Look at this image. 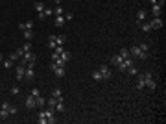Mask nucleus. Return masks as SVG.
I'll return each instance as SVG.
<instances>
[{"label": "nucleus", "instance_id": "obj_34", "mask_svg": "<svg viewBox=\"0 0 166 124\" xmlns=\"http://www.w3.org/2000/svg\"><path fill=\"white\" fill-rule=\"evenodd\" d=\"M22 50H24V52H30V50H31V45H30V41H26V45H22Z\"/></svg>", "mask_w": 166, "mask_h": 124}, {"label": "nucleus", "instance_id": "obj_14", "mask_svg": "<svg viewBox=\"0 0 166 124\" xmlns=\"http://www.w3.org/2000/svg\"><path fill=\"white\" fill-rule=\"evenodd\" d=\"M54 111H59V113H65V111H66V106H65V102H63V100H57V104H55Z\"/></svg>", "mask_w": 166, "mask_h": 124}, {"label": "nucleus", "instance_id": "obj_16", "mask_svg": "<svg viewBox=\"0 0 166 124\" xmlns=\"http://www.w3.org/2000/svg\"><path fill=\"white\" fill-rule=\"evenodd\" d=\"M65 24H66L65 15H57V17H55V26H57V28H63Z\"/></svg>", "mask_w": 166, "mask_h": 124}, {"label": "nucleus", "instance_id": "obj_18", "mask_svg": "<svg viewBox=\"0 0 166 124\" xmlns=\"http://www.w3.org/2000/svg\"><path fill=\"white\" fill-rule=\"evenodd\" d=\"M31 28H33V21L21 22V24H19V30H22V32H24V30H31Z\"/></svg>", "mask_w": 166, "mask_h": 124}, {"label": "nucleus", "instance_id": "obj_19", "mask_svg": "<svg viewBox=\"0 0 166 124\" xmlns=\"http://www.w3.org/2000/svg\"><path fill=\"white\" fill-rule=\"evenodd\" d=\"M137 76V89H144V74H135Z\"/></svg>", "mask_w": 166, "mask_h": 124}, {"label": "nucleus", "instance_id": "obj_29", "mask_svg": "<svg viewBox=\"0 0 166 124\" xmlns=\"http://www.w3.org/2000/svg\"><path fill=\"white\" fill-rule=\"evenodd\" d=\"M13 63H15V61L11 59V57H7V59H4V69H11V67H13Z\"/></svg>", "mask_w": 166, "mask_h": 124}, {"label": "nucleus", "instance_id": "obj_22", "mask_svg": "<svg viewBox=\"0 0 166 124\" xmlns=\"http://www.w3.org/2000/svg\"><path fill=\"white\" fill-rule=\"evenodd\" d=\"M54 41H55V45H65V41H66V37L65 35H54Z\"/></svg>", "mask_w": 166, "mask_h": 124}, {"label": "nucleus", "instance_id": "obj_24", "mask_svg": "<svg viewBox=\"0 0 166 124\" xmlns=\"http://www.w3.org/2000/svg\"><path fill=\"white\" fill-rule=\"evenodd\" d=\"M35 104H37V107H44V104H46V100L42 98L41 95L39 96H35Z\"/></svg>", "mask_w": 166, "mask_h": 124}, {"label": "nucleus", "instance_id": "obj_33", "mask_svg": "<svg viewBox=\"0 0 166 124\" xmlns=\"http://www.w3.org/2000/svg\"><path fill=\"white\" fill-rule=\"evenodd\" d=\"M15 56H17V57H22V56H24V50H22V46L15 50Z\"/></svg>", "mask_w": 166, "mask_h": 124}, {"label": "nucleus", "instance_id": "obj_21", "mask_svg": "<svg viewBox=\"0 0 166 124\" xmlns=\"http://www.w3.org/2000/svg\"><path fill=\"white\" fill-rule=\"evenodd\" d=\"M52 96L54 98H57V100H63V91L59 87H54V91H52Z\"/></svg>", "mask_w": 166, "mask_h": 124}, {"label": "nucleus", "instance_id": "obj_17", "mask_svg": "<svg viewBox=\"0 0 166 124\" xmlns=\"http://www.w3.org/2000/svg\"><path fill=\"white\" fill-rule=\"evenodd\" d=\"M161 11H163V6H161V4H155V6H151V15H153V17H159Z\"/></svg>", "mask_w": 166, "mask_h": 124}, {"label": "nucleus", "instance_id": "obj_23", "mask_svg": "<svg viewBox=\"0 0 166 124\" xmlns=\"http://www.w3.org/2000/svg\"><path fill=\"white\" fill-rule=\"evenodd\" d=\"M138 26H140V30H142V32H146V33L151 32V24H149V22H140Z\"/></svg>", "mask_w": 166, "mask_h": 124}, {"label": "nucleus", "instance_id": "obj_15", "mask_svg": "<svg viewBox=\"0 0 166 124\" xmlns=\"http://www.w3.org/2000/svg\"><path fill=\"white\" fill-rule=\"evenodd\" d=\"M146 17H148L146 9H138V13H137V22H138V24H140V22H144V21H146Z\"/></svg>", "mask_w": 166, "mask_h": 124}, {"label": "nucleus", "instance_id": "obj_40", "mask_svg": "<svg viewBox=\"0 0 166 124\" xmlns=\"http://www.w3.org/2000/svg\"><path fill=\"white\" fill-rule=\"evenodd\" d=\"M72 17H74L72 13H65V21H70V19H72Z\"/></svg>", "mask_w": 166, "mask_h": 124}, {"label": "nucleus", "instance_id": "obj_8", "mask_svg": "<svg viewBox=\"0 0 166 124\" xmlns=\"http://www.w3.org/2000/svg\"><path fill=\"white\" fill-rule=\"evenodd\" d=\"M98 71H100V74H102V78H104V80H109L111 76H113V74H111V69L107 67V65H100Z\"/></svg>", "mask_w": 166, "mask_h": 124}, {"label": "nucleus", "instance_id": "obj_28", "mask_svg": "<svg viewBox=\"0 0 166 124\" xmlns=\"http://www.w3.org/2000/svg\"><path fill=\"white\" fill-rule=\"evenodd\" d=\"M46 104H48V107H50V109H54V107H55V104H57V98H54V96H50V98L46 100Z\"/></svg>", "mask_w": 166, "mask_h": 124}, {"label": "nucleus", "instance_id": "obj_30", "mask_svg": "<svg viewBox=\"0 0 166 124\" xmlns=\"http://www.w3.org/2000/svg\"><path fill=\"white\" fill-rule=\"evenodd\" d=\"M54 15H55V17H57V15H65V9L61 7V4H59V6L54 9Z\"/></svg>", "mask_w": 166, "mask_h": 124}, {"label": "nucleus", "instance_id": "obj_36", "mask_svg": "<svg viewBox=\"0 0 166 124\" xmlns=\"http://www.w3.org/2000/svg\"><path fill=\"white\" fill-rule=\"evenodd\" d=\"M30 95H31V96H33V98H35V96H39V95H41V93H39V89H31V91H30Z\"/></svg>", "mask_w": 166, "mask_h": 124}, {"label": "nucleus", "instance_id": "obj_7", "mask_svg": "<svg viewBox=\"0 0 166 124\" xmlns=\"http://www.w3.org/2000/svg\"><path fill=\"white\" fill-rule=\"evenodd\" d=\"M33 67L35 65L33 63H30V65H26V72H24V80H28V82H31V80L35 78V71H33Z\"/></svg>", "mask_w": 166, "mask_h": 124}, {"label": "nucleus", "instance_id": "obj_13", "mask_svg": "<svg viewBox=\"0 0 166 124\" xmlns=\"http://www.w3.org/2000/svg\"><path fill=\"white\" fill-rule=\"evenodd\" d=\"M122 61H124V57H122L120 54H114V56L111 57V65H114V67H118V65H120Z\"/></svg>", "mask_w": 166, "mask_h": 124}, {"label": "nucleus", "instance_id": "obj_38", "mask_svg": "<svg viewBox=\"0 0 166 124\" xmlns=\"http://www.w3.org/2000/svg\"><path fill=\"white\" fill-rule=\"evenodd\" d=\"M50 15H54V9H48V7H44V17H50Z\"/></svg>", "mask_w": 166, "mask_h": 124}, {"label": "nucleus", "instance_id": "obj_5", "mask_svg": "<svg viewBox=\"0 0 166 124\" xmlns=\"http://www.w3.org/2000/svg\"><path fill=\"white\" fill-rule=\"evenodd\" d=\"M50 69L54 71V74L57 76V78H63V76L66 74V67H59V65L54 63V61H50Z\"/></svg>", "mask_w": 166, "mask_h": 124}, {"label": "nucleus", "instance_id": "obj_26", "mask_svg": "<svg viewBox=\"0 0 166 124\" xmlns=\"http://www.w3.org/2000/svg\"><path fill=\"white\" fill-rule=\"evenodd\" d=\"M59 57H61V59H65L66 63H68V61H70V52H68V50H63V52L59 54Z\"/></svg>", "mask_w": 166, "mask_h": 124}, {"label": "nucleus", "instance_id": "obj_10", "mask_svg": "<svg viewBox=\"0 0 166 124\" xmlns=\"http://www.w3.org/2000/svg\"><path fill=\"white\" fill-rule=\"evenodd\" d=\"M24 106H26V109H35V107H37V104H35V98L31 95H28L26 96V100H24Z\"/></svg>", "mask_w": 166, "mask_h": 124}, {"label": "nucleus", "instance_id": "obj_20", "mask_svg": "<svg viewBox=\"0 0 166 124\" xmlns=\"http://www.w3.org/2000/svg\"><path fill=\"white\" fill-rule=\"evenodd\" d=\"M33 7H35V11H37V13H42V11H44V2L37 0V2L33 4Z\"/></svg>", "mask_w": 166, "mask_h": 124}, {"label": "nucleus", "instance_id": "obj_1", "mask_svg": "<svg viewBox=\"0 0 166 124\" xmlns=\"http://www.w3.org/2000/svg\"><path fill=\"white\" fill-rule=\"evenodd\" d=\"M57 119H55V113H54V109H44L42 107L41 111H39V115H37V122L39 124H54Z\"/></svg>", "mask_w": 166, "mask_h": 124}, {"label": "nucleus", "instance_id": "obj_12", "mask_svg": "<svg viewBox=\"0 0 166 124\" xmlns=\"http://www.w3.org/2000/svg\"><path fill=\"white\" fill-rule=\"evenodd\" d=\"M149 24H151V30H155V28H163L164 26V21L161 17H153L151 21H149Z\"/></svg>", "mask_w": 166, "mask_h": 124}, {"label": "nucleus", "instance_id": "obj_11", "mask_svg": "<svg viewBox=\"0 0 166 124\" xmlns=\"http://www.w3.org/2000/svg\"><path fill=\"white\" fill-rule=\"evenodd\" d=\"M131 65H133V59H131V57H127V59H124L120 65H118V71H120V72H125L129 67H131Z\"/></svg>", "mask_w": 166, "mask_h": 124}, {"label": "nucleus", "instance_id": "obj_9", "mask_svg": "<svg viewBox=\"0 0 166 124\" xmlns=\"http://www.w3.org/2000/svg\"><path fill=\"white\" fill-rule=\"evenodd\" d=\"M24 72H26V65H17L15 67V76H17V80H24Z\"/></svg>", "mask_w": 166, "mask_h": 124}, {"label": "nucleus", "instance_id": "obj_41", "mask_svg": "<svg viewBox=\"0 0 166 124\" xmlns=\"http://www.w3.org/2000/svg\"><path fill=\"white\" fill-rule=\"evenodd\" d=\"M54 2H55V4H57V6H59V4H61V2H59V0H54Z\"/></svg>", "mask_w": 166, "mask_h": 124}, {"label": "nucleus", "instance_id": "obj_37", "mask_svg": "<svg viewBox=\"0 0 166 124\" xmlns=\"http://www.w3.org/2000/svg\"><path fill=\"white\" fill-rule=\"evenodd\" d=\"M138 46H140V50H144V52H148V50H149V46L146 45V43H140Z\"/></svg>", "mask_w": 166, "mask_h": 124}, {"label": "nucleus", "instance_id": "obj_4", "mask_svg": "<svg viewBox=\"0 0 166 124\" xmlns=\"http://www.w3.org/2000/svg\"><path fill=\"white\" fill-rule=\"evenodd\" d=\"M144 87H148L149 91H153V89L157 87V82H155V78H153L151 72H146L144 74Z\"/></svg>", "mask_w": 166, "mask_h": 124}, {"label": "nucleus", "instance_id": "obj_3", "mask_svg": "<svg viewBox=\"0 0 166 124\" xmlns=\"http://www.w3.org/2000/svg\"><path fill=\"white\" fill-rule=\"evenodd\" d=\"M129 54H131V57H138V59H146V57H148V52L140 50L138 45H133L131 48H129Z\"/></svg>", "mask_w": 166, "mask_h": 124}, {"label": "nucleus", "instance_id": "obj_31", "mask_svg": "<svg viewBox=\"0 0 166 124\" xmlns=\"http://www.w3.org/2000/svg\"><path fill=\"white\" fill-rule=\"evenodd\" d=\"M31 37H33V30H24V39L30 41Z\"/></svg>", "mask_w": 166, "mask_h": 124}, {"label": "nucleus", "instance_id": "obj_6", "mask_svg": "<svg viewBox=\"0 0 166 124\" xmlns=\"http://www.w3.org/2000/svg\"><path fill=\"white\" fill-rule=\"evenodd\" d=\"M35 59H37V57H35V54L30 50V52H24V56H22L21 63H22V65H30V63H33V65H35Z\"/></svg>", "mask_w": 166, "mask_h": 124}, {"label": "nucleus", "instance_id": "obj_32", "mask_svg": "<svg viewBox=\"0 0 166 124\" xmlns=\"http://www.w3.org/2000/svg\"><path fill=\"white\" fill-rule=\"evenodd\" d=\"M125 72H127L129 76H135L138 71H137V67H135V65H131V67H129V69H127V71H125Z\"/></svg>", "mask_w": 166, "mask_h": 124}, {"label": "nucleus", "instance_id": "obj_42", "mask_svg": "<svg viewBox=\"0 0 166 124\" xmlns=\"http://www.w3.org/2000/svg\"><path fill=\"white\" fill-rule=\"evenodd\" d=\"M0 59H2V56H0Z\"/></svg>", "mask_w": 166, "mask_h": 124}, {"label": "nucleus", "instance_id": "obj_39", "mask_svg": "<svg viewBox=\"0 0 166 124\" xmlns=\"http://www.w3.org/2000/svg\"><path fill=\"white\" fill-rule=\"evenodd\" d=\"M9 93H11V95H15V96H17V95H19V93H21V89H19V87H13V89H11V91H9Z\"/></svg>", "mask_w": 166, "mask_h": 124}, {"label": "nucleus", "instance_id": "obj_25", "mask_svg": "<svg viewBox=\"0 0 166 124\" xmlns=\"http://www.w3.org/2000/svg\"><path fill=\"white\" fill-rule=\"evenodd\" d=\"M90 76H92V80H94V82H102V80H104L98 69H96V71H92V74H90Z\"/></svg>", "mask_w": 166, "mask_h": 124}, {"label": "nucleus", "instance_id": "obj_35", "mask_svg": "<svg viewBox=\"0 0 166 124\" xmlns=\"http://www.w3.org/2000/svg\"><path fill=\"white\" fill-rule=\"evenodd\" d=\"M149 4H151V6H155V4H161V6H164V0H149Z\"/></svg>", "mask_w": 166, "mask_h": 124}, {"label": "nucleus", "instance_id": "obj_2", "mask_svg": "<svg viewBox=\"0 0 166 124\" xmlns=\"http://www.w3.org/2000/svg\"><path fill=\"white\" fill-rule=\"evenodd\" d=\"M9 115H17V107L11 102H2V106H0V119L6 121Z\"/></svg>", "mask_w": 166, "mask_h": 124}, {"label": "nucleus", "instance_id": "obj_27", "mask_svg": "<svg viewBox=\"0 0 166 124\" xmlns=\"http://www.w3.org/2000/svg\"><path fill=\"white\" fill-rule=\"evenodd\" d=\"M118 54H120V56L124 57V59H127V57H131V54H129V48H120V52H118Z\"/></svg>", "mask_w": 166, "mask_h": 124}]
</instances>
